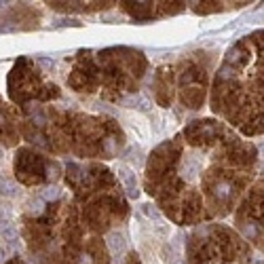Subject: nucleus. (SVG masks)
Here are the masks:
<instances>
[{
    "instance_id": "2",
    "label": "nucleus",
    "mask_w": 264,
    "mask_h": 264,
    "mask_svg": "<svg viewBox=\"0 0 264 264\" xmlns=\"http://www.w3.org/2000/svg\"><path fill=\"white\" fill-rule=\"evenodd\" d=\"M0 239H4L9 245L17 243V228L11 220H0Z\"/></svg>"
},
{
    "instance_id": "1",
    "label": "nucleus",
    "mask_w": 264,
    "mask_h": 264,
    "mask_svg": "<svg viewBox=\"0 0 264 264\" xmlns=\"http://www.w3.org/2000/svg\"><path fill=\"white\" fill-rule=\"evenodd\" d=\"M233 121L249 133H264V32L248 36L228 55L218 83H234Z\"/></svg>"
},
{
    "instance_id": "3",
    "label": "nucleus",
    "mask_w": 264,
    "mask_h": 264,
    "mask_svg": "<svg viewBox=\"0 0 264 264\" xmlns=\"http://www.w3.org/2000/svg\"><path fill=\"white\" fill-rule=\"evenodd\" d=\"M2 262H4V249L0 248V264H2Z\"/></svg>"
}]
</instances>
